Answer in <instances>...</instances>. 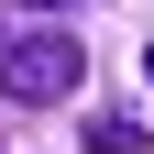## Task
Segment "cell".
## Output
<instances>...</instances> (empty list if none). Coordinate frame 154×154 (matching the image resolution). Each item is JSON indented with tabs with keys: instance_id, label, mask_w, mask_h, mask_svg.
Here are the masks:
<instances>
[{
	"instance_id": "7a4b0ae2",
	"label": "cell",
	"mask_w": 154,
	"mask_h": 154,
	"mask_svg": "<svg viewBox=\"0 0 154 154\" xmlns=\"http://www.w3.org/2000/svg\"><path fill=\"white\" fill-rule=\"evenodd\" d=\"M132 143H143V132H132V121H110V110L88 121V154H132Z\"/></svg>"
},
{
	"instance_id": "3957f363",
	"label": "cell",
	"mask_w": 154,
	"mask_h": 154,
	"mask_svg": "<svg viewBox=\"0 0 154 154\" xmlns=\"http://www.w3.org/2000/svg\"><path fill=\"white\" fill-rule=\"evenodd\" d=\"M66 0H11V33H33V22H55Z\"/></svg>"
},
{
	"instance_id": "6da1fadb",
	"label": "cell",
	"mask_w": 154,
	"mask_h": 154,
	"mask_svg": "<svg viewBox=\"0 0 154 154\" xmlns=\"http://www.w3.org/2000/svg\"><path fill=\"white\" fill-rule=\"evenodd\" d=\"M77 77H88V55H77V33H66V22H33V33H11V44H0V88H11L22 110L77 99Z\"/></svg>"
}]
</instances>
